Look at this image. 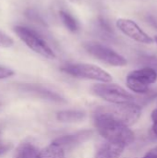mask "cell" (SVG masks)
<instances>
[{
    "label": "cell",
    "instance_id": "1",
    "mask_svg": "<svg viewBox=\"0 0 157 158\" xmlns=\"http://www.w3.org/2000/svg\"><path fill=\"white\" fill-rule=\"evenodd\" d=\"M93 121L99 134L107 142L119 143L127 147L135 141V133L130 127L123 125L104 114L94 111Z\"/></svg>",
    "mask_w": 157,
    "mask_h": 158
},
{
    "label": "cell",
    "instance_id": "2",
    "mask_svg": "<svg viewBox=\"0 0 157 158\" xmlns=\"http://www.w3.org/2000/svg\"><path fill=\"white\" fill-rule=\"evenodd\" d=\"M94 111L104 114L128 127L134 125L142 116V107L134 102L114 106H103L96 107Z\"/></svg>",
    "mask_w": 157,
    "mask_h": 158
},
{
    "label": "cell",
    "instance_id": "3",
    "mask_svg": "<svg viewBox=\"0 0 157 158\" xmlns=\"http://www.w3.org/2000/svg\"><path fill=\"white\" fill-rule=\"evenodd\" d=\"M13 31L17 36L36 54L48 59L56 58V54L51 46L37 31L22 25H16Z\"/></svg>",
    "mask_w": 157,
    "mask_h": 158
},
{
    "label": "cell",
    "instance_id": "4",
    "mask_svg": "<svg viewBox=\"0 0 157 158\" xmlns=\"http://www.w3.org/2000/svg\"><path fill=\"white\" fill-rule=\"evenodd\" d=\"M61 71L78 79L93 80L100 82H111L112 76L102 68L87 63H71L61 67Z\"/></svg>",
    "mask_w": 157,
    "mask_h": 158
},
{
    "label": "cell",
    "instance_id": "5",
    "mask_svg": "<svg viewBox=\"0 0 157 158\" xmlns=\"http://www.w3.org/2000/svg\"><path fill=\"white\" fill-rule=\"evenodd\" d=\"M82 45L89 55L106 65L112 67H125L128 65V60L125 56L105 44L90 41L83 43Z\"/></svg>",
    "mask_w": 157,
    "mask_h": 158
},
{
    "label": "cell",
    "instance_id": "6",
    "mask_svg": "<svg viewBox=\"0 0 157 158\" xmlns=\"http://www.w3.org/2000/svg\"><path fill=\"white\" fill-rule=\"evenodd\" d=\"M157 81V71L153 67H143L130 71L126 78L128 88L139 94H146L150 85Z\"/></svg>",
    "mask_w": 157,
    "mask_h": 158
},
{
    "label": "cell",
    "instance_id": "7",
    "mask_svg": "<svg viewBox=\"0 0 157 158\" xmlns=\"http://www.w3.org/2000/svg\"><path fill=\"white\" fill-rule=\"evenodd\" d=\"M92 92L101 99L114 105L134 102V96L118 84L101 82L93 85Z\"/></svg>",
    "mask_w": 157,
    "mask_h": 158
},
{
    "label": "cell",
    "instance_id": "8",
    "mask_svg": "<svg viewBox=\"0 0 157 158\" xmlns=\"http://www.w3.org/2000/svg\"><path fill=\"white\" fill-rule=\"evenodd\" d=\"M116 26L125 36L137 43L143 44H153L155 43L154 38L133 19L119 18L116 21Z\"/></svg>",
    "mask_w": 157,
    "mask_h": 158
},
{
    "label": "cell",
    "instance_id": "9",
    "mask_svg": "<svg viewBox=\"0 0 157 158\" xmlns=\"http://www.w3.org/2000/svg\"><path fill=\"white\" fill-rule=\"evenodd\" d=\"M19 90L21 92L31 94V96H34L43 100H46V101H50V102H54L57 104H64L67 102V100L59 94L39 84H29V83L20 84Z\"/></svg>",
    "mask_w": 157,
    "mask_h": 158
},
{
    "label": "cell",
    "instance_id": "10",
    "mask_svg": "<svg viewBox=\"0 0 157 158\" xmlns=\"http://www.w3.org/2000/svg\"><path fill=\"white\" fill-rule=\"evenodd\" d=\"M93 134V131L91 130L81 131L72 134L64 135L56 138L53 143L58 146H60L64 151H70L79 145L82 144L86 141H88Z\"/></svg>",
    "mask_w": 157,
    "mask_h": 158
},
{
    "label": "cell",
    "instance_id": "11",
    "mask_svg": "<svg viewBox=\"0 0 157 158\" xmlns=\"http://www.w3.org/2000/svg\"><path fill=\"white\" fill-rule=\"evenodd\" d=\"M125 146L119 143L107 142L100 146L94 158H119L125 150Z\"/></svg>",
    "mask_w": 157,
    "mask_h": 158
},
{
    "label": "cell",
    "instance_id": "12",
    "mask_svg": "<svg viewBox=\"0 0 157 158\" xmlns=\"http://www.w3.org/2000/svg\"><path fill=\"white\" fill-rule=\"evenodd\" d=\"M86 118V113L81 110H74V109H68V110H61L56 113V119L61 122L66 123H74V122H81Z\"/></svg>",
    "mask_w": 157,
    "mask_h": 158
},
{
    "label": "cell",
    "instance_id": "13",
    "mask_svg": "<svg viewBox=\"0 0 157 158\" xmlns=\"http://www.w3.org/2000/svg\"><path fill=\"white\" fill-rule=\"evenodd\" d=\"M40 152L31 143H20L14 154L13 158H39Z\"/></svg>",
    "mask_w": 157,
    "mask_h": 158
},
{
    "label": "cell",
    "instance_id": "14",
    "mask_svg": "<svg viewBox=\"0 0 157 158\" xmlns=\"http://www.w3.org/2000/svg\"><path fill=\"white\" fill-rule=\"evenodd\" d=\"M59 18L66 27L68 31H69L72 33H76L80 31V23L78 19L68 11L67 10H60L59 11Z\"/></svg>",
    "mask_w": 157,
    "mask_h": 158
},
{
    "label": "cell",
    "instance_id": "15",
    "mask_svg": "<svg viewBox=\"0 0 157 158\" xmlns=\"http://www.w3.org/2000/svg\"><path fill=\"white\" fill-rule=\"evenodd\" d=\"M39 158H66L65 151L58 145L52 143L40 152Z\"/></svg>",
    "mask_w": 157,
    "mask_h": 158
},
{
    "label": "cell",
    "instance_id": "16",
    "mask_svg": "<svg viewBox=\"0 0 157 158\" xmlns=\"http://www.w3.org/2000/svg\"><path fill=\"white\" fill-rule=\"evenodd\" d=\"M25 16L31 21H34L36 23H39L41 25H43V26H46V23L45 21L43 20V19L39 15V13L35 10V9H31V8H29L25 11Z\"/></svg>",
    "mask_w": 157,
    "mask_h": 158
},
{
    "label": "cell",
    "instance_id": "17",
    "mask_svg": "<svg viewBox=\"0 0 157 158\" xmlns=\"http://www.w3.org/2000/svg\"><path fill=\"white\" fill-rule=\"evenodd\" d=\"M98 26L99 28L104 31L105 32L106 34H113L114 33V30H113V27L111 26L110 22L104 17L100 16L98 18Z\"/></svg>",
    "mask_w": 157,
    "mask_h": 158
},
{
    "label": "cell",
    "instance_id": "18",
    "mask_svg": "<svg viewBox=\"0 0 157 158\" xmlns=\"http://www.w3.org/2000/svg\"><path fill=\"white\" fill-rule=\"evenodd\" d=\"M14 44V41L11 37L4 33L3 31H0V47L8 48L11 47Z\"/></svg>",
    "mask_w": 157,
    "mask_h": 158
},
{
    "label": "cell",
    "instance_id": "19",
    "mask_svg": "<svg viewBox=\"0 0 157 158\" xmlns=\"http://www.w3.org/2000/svg\"><path fill=\"white\" fill-rule=\"evenodd\" d=\"M12 143H7L6 142L3 138H2V135L0 133V156L5 155L6 153H7L11 148H12Z\"/></svg>",
    "mask_w": 157,
    "mask_h": 158
},
{
    "label": "cell",
    "instance_id": "20",
    "mask_svg": "<svg viewBox=\"0 0 157 158\" xmlns=\"http://www.w3.org/2000/svg\"><path fill=\"white\" fill-rule=\"evenodd\" d=\"M14 74L15 73L11 69L4 67V66H0V80L7 79L11 76H13Z\"/></svg>",
    "mask_w": 157,
    "mask_h": 158
},
{
    "label": "cell",
    "instance_id": "21",
    "mask_svg": "<svg viewBox=\"0 0 157 158\" xmlns=\"http://www.w3.org/2000/svg\"><path fill=\"white\" fill-rule=\"evenodd\" d=\"M151 118L153 121V132L157 138V108L153 110L151 114Z\"/></svg>",
    "mask_w": 157,
    "mask_h": 158
},
{
    "label": "cell",
    "instance_id": "22",
    "mask_svg": "<svg viewBox=\"0 0 157 158\" xmlns=\"http://www.w3.org/2000/svg\"><path fill=\"white\" fill-rule=\"evenodd\" d=\"M143 158H157V147L150 150Z\"/></svg>",
    "mask_w": 157,
    "mask_h": 158
},
{
    "label": "cell",
    "instance_id": "23",
    "mask_svg": "<svg viewBox=\"0 0 157 158\" xmlns=\"http://www.w3.org/2000/svg\"><path fill=\"white\" fill-rule=\"evenodd\" d=\"M147 21H148L152 26H154L155 28H156L157 30V19L155 17H154V16H149V17H147Z\"/></svg>",
    "mask_w": 157,
    "mask_h": 158
},
{
    "label": "cell",
    "instance_id": "24",
    "mask_svg": "<svg viewBox=\"0 0 157 158\" xmlns=\"http://www.w3.org/2000/svg\"><path fill=\"white\" fill-rule=\"evenodd\" d=\"M154 42L156 44V45H157V34L156 35H155V37H154Z\"/></svg>",
    "mask_w": 157,
    "mask_h": 158
}]
</instances>
